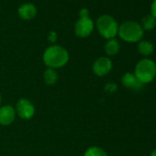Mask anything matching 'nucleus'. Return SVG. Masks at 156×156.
Returning a JSON list of instances; mask_svg holds the SVG:
<instances>
[{"label":"nucleus","mask_w":156,"mask_h":156,"mask_svg":"<svg viewBox=\"0 0 156 156\" xmlns=\"http://www.w3.org/2000/svg\"><path fill=\"white\" fill-rule=\"evenodd\" d=\"M112 69V62L108 57H100L93 64V72L98 76L108 74Z\"/></svg>","instance_id":"obj_7"},{"label":"nucleus","mask_w":156,"mask_h":156,"mask_svg":"<svg viewBox=\"0 0 156 156\" xmlns=\"http://www.w3.org/2000/svg\"><path fill=\"white\" fill-rule=\"evenodd\" d=\"M42 60L48 68H61L68 62L69 52L61 45H51L44 51Z\"/></svg>","instance_id":"obj_1"},{"label":"nucleus","mask_w":156,"mask_h":156,"mask_svg":"<svg viewBox=\"0 0 156 156\" xmlns=\"http://www.w3.org/2000/svg\"><path fill=\"white\" fill-rule=\"evenodd\" d=\"M79 17L80 18H86L89 17V10L86 8H83L79 10Z\"/></svg>","instance_id":"obj_16"},{"label":"nucleus","mask_w":156,"mask_h":156,"mask_svg":"<svg viewBox=\"0 0 156 156\" xmlns=\"http://www.w3.org/2000/svg\"><path fill=\"white\" fill-rule=\"evenodd\" d=\"M116 88H117V87H116V85H114V84H109V85H108V86L106 87L107 91H115Z\"/></svg>","instance_id":"obj_19"},{"label":"nucleus","mask_w":156,"mask_h":156,"mask_svg":"<svg viewBox=\"0 0 156 156\" xmlns=\"http://www.w3.org/2000/svg\"><path fill=\"white\" fill-rule=\"evenodd\" d=\"M150 156H156V149H155L154 151H152V152L151 153Z\"/></svg>","instance_id":"obj_20"},{"label":"nucleus","mask_w":156,"mask_h":156,"mask_svg":"<svg viewBox=\"0 0 156 156\" xmlns=\"http://www.w3.org/2000/svg\"><path fill=\"white\" fill-rule=\"evenodd\" d=\"M97 29L99 34L107 39H114L119 32V24L110 15H101L97 20Z\"/></svg>","instance_id":"obj_4"},{"label":"nucleus","mask_w":156,"mask_h":156,"mask_svg":"<svg viewBox=\"0 0 156 156\" xmlns=\"http://www.w3.org/2000/svg\"><path fill=\"white\" fill-rule=\"evenodd\" d=\"M122 84L125 87L130 90L139 91L142 88L143 85L139 81L138 78L132 73H126L122 77Z\"/></svg>","instance_id":"obj_9"},{"label":"nucleus","mask_w":156,"mask_h":156,"mask_svg":"<svg viewBox=\"0 0 156 156\" xmlns=\"http://www.w3.org/2000/svg\"><path fill=\"white\" fill-rule=\"evenodd\" d=\"M140 26H141L143 30H147V31L151 30L156 26V19L151 14L146 15L142 18Z\"/></svg>","instance_id":"obj_13"},{"label":"nucleus","mask_w":156,"mask_h":156,"mask_svg":"<svg viewBox=\"0 0 156 156\" xmlns=\"http://www.w3.org/2000/svg\"><path fill=\"white\" fill-rule=\"evenodd\" d=\"M153 45L148 41H140L138 44V51L144 56H149L153 52Z\"/></svg>","instance_id":"obj_12"},{"label":"nucleus","mask_w":156,"mask_h":156,"mask_svg":"<svg viewBox=\"0 0 156 156\" xmlns=\"http://www.w3.org/2000/svg\"><path fill=\"white\" fill-rule=\"evenodd\" d=\"M144 30L140 23L136 21L128 20L119 26V36L124 41L137 42L141 41Z\"/></svg>","instance_id":"obj_2"},{"label":"nucleus","mask_w":156,"mask_h":156,"mask_svg":"<svg viewBox=\"0 0 156 156\" xmlns=\"http://www.w3.org/2000/svg\"><path fill=\"white\" fill-rule=\"evenodd\" d=\"M94 27V21L90 19V17L79 18L74 24V32L78 37L87 38L92 33Z\"/></svg>","instance_id":"obj_5"},{"label":"nucleus","mask_w":156,"mask_h":156,"mask_svg":"<svg viewBox=\"0 0 156 156\" xmlns=\"http://www.w3.org/2000/svg\"><path fill=\"white\" fill-rule=\"evenodd\" d=\"M16 112L21 119H30L34 116L35 108L29 99L21 98L16 105Z\"/></svg>","instance_id":"obj_6"},{"label":"nucleus","mask_w":156,"mask_h":156,"mask_svg":"<svg viewBox=\"0 0 156 156\" xmlns=\"http://www.w3.org/2000/svg\"><path fill=\"white\" fill-rule=\"evenodd\" d=\"M134 74L142 85L149 84L156 76V63L151 59H142L136 64Z\"/></svg>","instance_id":"obj_3"},{"label":"nucleus","mask_w":156,"mask_h":156,"mask_svg":"<svg viewBox=\"0 0 156 156\" xmlns=\"http://www.w3.org/2000/svg\"><path fill=\"white\" fill-rule=\"evenodd\" d=\"M16 118V109L10 106L6 105L0 108V124L3 126L10 125Z\"/></svg>","instance_id":"obj_8"},{"label":"nucleus","mask_w":156,"mask_h":156,"mask_svg":"<svg viewBox=\"0 0 156 156\" xmlns=\"http://www.w3.org/2000/svg\"><path fill=\"white\" fill-rule=\"evenodd\" d=\"M18 13L22 20H32L36 16L37 8L32 3H24L19 8Z\"/></svg>","instance_id":"obj_10"},{"label":"nucleus","mask_w":156,"mask_h":156,"mask_svg":"<svg viewBox=\"0 0 156 156\" xmlns=\"http://www.w3.org/2000/svg\"><path fill=\"white\" fill-rule=\"evenodd\" d=\"M84 156H108V154L102 148L98 146H92L86 151Z\"/></svg>","instance_id":"obj_15"},{"label":"nucleus","mask_w":156,"mask_h":156,"mask_svg":"<svg viewBox=\"0 0 156 156\" xmlns=\"http://www.w3.org/2000/svg\"><path fill=\"white\" fill-rule=\"evenodd\" d=\"M104 49H105V51L108 55L113 56L119 52V51L120 49V44H119V41L116 40L115 38L110 39V40H108V41L106 42Z\"/></svg>","instance_id":"obj_11"},{"label":"nucleus","mask_w":156,"mask_h":156,"mask_svg":"<svg viewBox=\"0 0 156 156\" xmlns=\"http://www.w3.org/2000/svg\"><path fill=\"white\" fill-rule=\"evenodd\" d=\"M48 40H49V41H51V42H55L56 40H57V33H56L55 31H51V32L49 33Z\"/></svg>","instance_id":"obj_17"},{"label":"nucleus","mask_w":156,"mask_h":156,"mask_svg":"<svg viewBox=\"0 0 156 156\" xmlns=\"http://www.w3.org/2000/svg\"><path fill=\"white\" fill-rule=\"evenodd\" d=\"M0 104H1V95H0Z\"/></svg>","instance_id":"obj_21"},{"label":"nucleus","mask_w":156,"mask_h":156,"mask_svg":"<svg viewBox=\"0 0 156 156\" xmlns=\"http://www.w3.org/2000/svg\"><path fill=\"white\" fill-rule=\"evenodd\" d=\"M43 79H44V82L47 85H50V86L54 85L57 82V80H58L57 73L55 72L54 69L48 68L43 73Z\"/></svg>","instance_id":"obj_14"},{"label":"nucleus","mask_w":156,"mask_h":156,"mask_svg":"<svg viewBox=\"0 0 156 156\" xmlns=\"http://www.w3.org/2000/svg\"><path fill=\"white\" fill-rule=\"evenodd\" d=\"M151 15L156 19V0H153L151 5Z\"/></svg>","instance_id":"obj_18"}]
</instances>
